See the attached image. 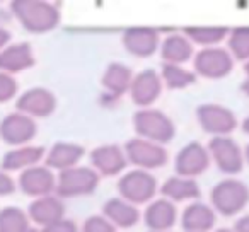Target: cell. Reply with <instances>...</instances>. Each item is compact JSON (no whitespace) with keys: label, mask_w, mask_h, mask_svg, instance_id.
I'll use <instances>...</instances> for the list:
<instances>
[{"label":"cell","mask_w":249,"mask_h":232,"mask_svg":"<svg viewBox=\"0 0 249 232\" xmlns=\"http://www.w3.org/2000/svg\"><path fill=\"white\" fill-rule=\"evenodd\" d=\"M36 133H38L36 120L29 118L22 113H18V111L7 114L0 122V139L7 145H11L12 149L29 145V142H33Z\"/></svg>","instance_id":"5bb4252c"},{"label":"cell","mask_w":249,"mask_h":232,"mask_svg":"<svg viewBox=\"0 0 249 232\" xmlns=\"http://www.w3.org/2000/svg\"><path fill=\"white\" fill-rule=\"evenodd\" d=\"M242 152H244V162L249 166V143H248V145H246V149L242 150Z\"/></svg>","instance_id":"f35d334b"},{"label":"cell","mask_w":249,"mask_h":232,"mask_svg":"<svg viewBox=\"0 0 249 232\" xmlns=\"http://www.w3.org/2000/svg\"><path fill=\"white\" fill-rule=\"evenodd\" d=\"M159 75L164 87L171 90L186 89V87L193 86L198 79L193 69H188L186 65H173V63H162Z\"/></svg>","instance_id":"83f0119b"},{"label":"cell","mask_w":249,"mask_h":232,"mask_svg":"<svg viewBox=\"0 0 249 232\" xmlns=\"http://www.w3.org/2000/svg\"><path fill=\"white\" fill-rule=\"evenodd\" d=\"M167 232H173V231H167Z\"/></svg>","instance_id":"7bdbcfd3"},{"label":"cell","mask_w":249,"mask_h":232,"mask_svg":"<svg viewBox=\"0 0 249 232\" xmlns=\"http://www.w3.org/2000/svg\"><path fill=\"white\" fill-rule=\"evenodd\" d=\"M19 84L14 75L0 72V104L9 103L18 96Z\"/></svg>","instance_id":"4dcf8cb0"},{"label":"cell","mask_w":249,"mask_h":232,"mask_svg":"<svg viewBox=\"0 0 249 232\" xmlns=\"http://www.w3.org/2000/svg\"><path fill=\"white\" fill-rule=\"evenodd\" d=\"M162 89L164 84L160 80L159 72L152 69H145L133 75L128 94L132 103L139 106V109H143V107H152V104L162 94Z\"/></svg>","instance_id":"9a60e30c"},{"label":"cell","mask_w":249,"mask_h":232,"mask_svg":"<svg viewBox=\"0 0 249 232\" xmlns=\"http://www.w3.org/2000/svg\"><path fill=\"white\" fill-rule=\"evenodd\" d=\"M212 162L227 178H235L244 169V152L232 137H213L207 145Z\"/></svg>","instance_id":"ba28073f"},{"label":"cell","mask_w":249,"mask_h":232,"mask_svg":"<svg viewBox=\"0 0 249 232\" xmlns=\"http://www.w3.org/2000/svg\"><path fill=\"white\" fill-rule=\"evenodd\" d=\"M196 122L205 133L213 137H231V133L237 128V116L227 106L218 103H203L195 111Z\"/></svg>","instance_id":"52a82bcc"},{"label":"cell","mask_w":249,"mask_h":232,"mask_svg":"<svg viewBox=\"0 0 249 232\" xmlns=\"http://www.w3.org/2000/svg\"><path fill=\"white\" fill-rule=\"evenodd\" d=\"M184 232H213L217 224V214L205 201H191L184 207L179 217Z\"/></svg>","instance_id":"d6986e66"},{"label":"cell","mask_w":249,"mask_h":232,"mask_svg":"<svg viewBox=\"0 0 249 232\" xmlns=\"http://www.w3.org/2000/svg\"><path fill=\"white\" fill-rule=\"evenodd\" d=\"M80 232H116V229H114V225H111L107 218H104L101 214H96L84 220Z\"/></svg>","instance_id":"1f68e13d"},{"label":"cell","mask_w":249,"mask_h":232,"mask_svg":"<svg viewBox=\"0 0 249 232\" xmlns=\"http://www.w3.org/2000/svg\"><path fill=\"white\" fill-rule=\"evenodd\" d=\"M159 193L162 198L176 203H191V201H198L201 196V188L196 179L183 176H174L167 178L162 184L159 186Z\"/></svg>","instance_id":"603a6c76"},{"label":"cell","mask_w":249,"mask_h":232,"mask_svg":"<svg viewBox=\"0 0 249 232\" xmlns=\"http://www.w3.org/2000/svg\"><path fill=\"white\" fill-rule=\"evenodd\" d=\"M234 232H249V214H244L235 220L234 227H232Z\"/></svg>","instance_id":"e575fe53"},{"label":"cell","mask_w":249,"mask_h":232,"mask_svg":"<svg viewBox=\"0 0 249 232\" xmlns=\"http://www.w3.org/2000/svg\"><path fill=\"white\" fill-rule=\"evenodd\" d=\"M249 205V186L237 178H224L210 191V207L215 214L234 217Z\"/></svg>","instance_id":"7a4b0ae2"},{"label":"cell","mask_w":249,"mask_h":232,"mask_svg":"<svg viewBox=\"0 0 249 232\" xmlns=\"http://www.w3.org/2000/svg\"><path fill=\"white\" fill-rule=\"evenodd\" d=\"M36 58L29 43H12L0 52V72L14 75L35 67Z\"/></svg>","instance_id":"d4e9b609"},{"label":"cell","mask_w":249,"mask_h":232,"mask_svg":"<svg viewBox=\"0 0 249 232\" xmlns=\"http://www.w3.org/2000/svg\"><path fill=\"white\" fill-rule=\"evenodd\" d=\"M235 60L224 46L198 50L193 56V72L203 79H225L234 70Z\"/></svg>","instance_id":"9c48e42d"},{"label":"cell","mask_w":249,"mask_h":232,"mask_svg":"<svg viewBox=\"0 0 249 232\" xmlns=\"http://www.w3.org/2000/svg\"><path fill=\"white\" fill-rule=\"evenodd\" d=\"M133 130L139 139L164 147L176 137V125L169 118V114L154 106L139 109L133 114Z\"/></svg>","instance_id":"3957f363"},{"label":"cell","mask_w":249,"mask_h":232,"mask_svg":"<svg viewBox=\"0 0 249 232\" xmlns=\"http://www.w3.org/2000/svg\"><path fill=\"white\" fill-rule=\"evenodd\" d=\"M18 188V183L14 181V178L5 171H0V196H9L12 195Z\"/></svg>","instance_id":"836d02e7"},{"label":"cell","mask_w":249,"mask_h":232,"mask_svg":"<svg viewBox=\"0 0 249 232\" xmlns=\"http://www.w3.org/2000/svg\"><path fill=\"white\" fill-rule=\"evenodd\" d=\"M16 107L33 120L48 118L56 109V96L46 87H31L18 97Z\"/></svg>","instance_id":"2e32d148"},{"label":"cell","mask_w":249,"mask_h":232,"mask_svg":"<svg viewBox=\"0 0 249 232\" xmlns=\"http://www.w3.org/2000/svg\"><path fill=\"white\" fill-rule=\"evenodd\" d=\"M86 156V149L80 143L73 142H56L45 154V166L53 173H63L67 169L80 166V161Z\"/></svg>","instance_id":"44dd1931"},{"label":"cell","mask_w":249,"mask_h":232,"mask_svg":"<svg viewBox=\"0 0 249 232\" xmlns=\"http://www.w3.org/2000/svg\"><path fill=\"white\" fill-rule=\"evenodd\" d=\"M11 12L22 28L33 35L53 31L62 21L58 5L45 0H14L11 2Z\"/></svg>","instance_id":"6da1fadb"},{"label":"cell","mask_w":249,"mask_h":232,"mask_svg":"<svg viewBox=\"0 0 249 232\" xmlns=\"http://www.w3.org/2000/svg\"><path fill=\"white\" fill-rule=\"evenodd\" d=\"M90 167L99 174V178H113L121 176L128 167L126 154L123 147L116 143H104L96 149L90 150L89 154Z\"/></svg>","instance_id":"4fadbf2b"},{"label":"cell","mask_w":249,"mask_h":232,"mask_svg":"<svg viewBox=\"0 0 249 232\" xmlns=\"http://www.w3.org/2000/svg\"><path fill=\"white\" fill-rule=\"evenodd\" d=\"M28 232H39V231H38V229H33V227H31V229H29Z\"/></svg>","instance_id":"b9f144b4"},{"label":"cell","mask_w":249,"mask_h":232,"mask_svg":"<svg viewBox=\"0 0 249 232\" xmlns=\"http://www.w3.org/2000/svg\"><path fill=\"white\" fill-rule=\"evenodd\" d=\"M159 193V181L152 173L140 169L124 171L118 179V195L124 201L140 207L156 200Z\"/></svg>","instance_id":"277c9868"},{"label":"cell","mask_w":249,"mask_h":232,"mask_svg":"<svg viewBox=\"0 0 249 232\" xmlns=\"http://www.w3.org/2000/svg\"><path fill=\"white\" fill-rule=\"evenodd\" d=\"M160 31L150 26H133L124 29L121 35L123 48L135 58H150L159 52Z\"/></svg>","instance_id":"8fae6325"},{"label":"cell","mask_w":249,"mask_h":232,"mask_svg":"<svg viewBox=\"0 0 249 232\" xmlns=\"http://www.w3.org/2000/svg\"><path fill=\"white\" fill-rule=\"evenodd\" d=\"M123 150L126 154V161L128 164H132L133 169L154 173L157 169H162L169 162V152L166 147L139 137L128 140L124 143Z\"/></svg>","instance_id":"8992f818"},{"label":"cell","mask_w":249,"mask_h":232,"mask_svg":"<svg viewBox=\"0 0 249 232\" xmlns=\"http://www.w3.org/2000/svg\"><path fill=\"white\" fill-rule=\"evenodd\" d=\"M45 147L39 145H22V147H14L9 152L4 154L2 157V171L5 173H22L26 169L38 166L41 161H45Z\"/></svg>","instance_id":"cb8c5ba5"},{"label":"cell","mask_w":249,"mask_h":232,"mask_svg":"<svg viewBox=\"0 0 249 232\" xmlns=\"http://www.w3.org/2000/svg\"><path fill=\"white\" fill-rule=\"evenodd\" d=\"M242 132H244L246 133V135H248L249 137V116H246V118H244V122H242Z\"/></svg>","instance_id":"74e56055"},{"label":"cell","mask_w":249,"mask_h":232,"mask_svg":"<svg viewBox=\"0 0 249 232\" xmlns=\"http://www.w3.org/2000/svg\"><path fill=\"white\" fill-rule=\"evenodd\" d=\"M183 35L193 43V46L203 48H213L220 46L227 39L229 28L224 26H188L183 29Z\"/></svg>","instance_id":"4316f807"},{"label":"cell","mask_w":249,"mask_h":232,"mask_svg":"<svg viewBox=\"0 0 249 232\" xmlns=\"http://www.w3.org/2000/svg\"><path fill=\"white\" fill-rule=\"evenodd\" d=\"M213 232H234L232 229H227V227H220V229H215Z\"/></svg>","instance_id":"ab89813d"},{"label":"cell","mask_w":249,"mask_h":232,"mask_svg":"<svg viewBox=\"0 0 249 232\" xmlns=\"http://www.w3.org/2000/svg\"><path fill=\"white\" fill-rule=\"evenodd\" d=\"M142 220L149 232H167L179 220V212L173 201L160 196L145 205Z\"/></svg>","instance_id":"ac0fdd59"},{"label":"cell","mask_w":249,"mask_h":232,"mask_svg":"<svg viewBox=\"0 0 249 232\" xmlns=\"http://www.w3.org/2000/svg\"><path fill=\"white\" fill-rule=\"evenodd\" d=\"M18 186L26 196H31L35 200L36 198L50 196V195H55L56 174L50 167L38 164V166L22 171L19 174Z\"/></svg>","instance_id":"e0dca14e"},{"label":"cell","mask_w":249,"mask_h":232,"mask_svg":"<svg viewBox=\"0 0 249 232\" xmlns=\"http://www.w3.org/2000/svg\"><path fill=\"white\" fill-rule=\"evenodd\" d=\"M160 58L164 63H173V65H184L190 60H193L195 50L193 43L181 33H171L166 38H162L159 46Z\"/></svg>","instance_id":"484cf974"},{"label":"cell","mask_w":249,"mask_h":232,"mask_svg":"<svg viewBox=\"0 0 249 232\" xmlns=\"http://www.w3.org/2000/svg\"><path fill=\"white\" fill-rule=\"evenodd\" d=\"M7 45H11V33L0 26V52H2Z\"/></svg>","instance_id":"d590c367"},{"label":"cell","mask_w":249,"mask_h":232,"mask_svg":"<svg viewBox=\"0 0 249 232\" xmlns=\"http://www.w3.org/2000/svg\"><path fill=\"white\" fill-rule=\"evenodd\" d=\"M227 50L232 58L237 62H248L249 60V26H239V28L229 29L227 36Z\"/></svg>","instance_id":"f546056e"},{"label":"cell","mask_w":249,"mask_h":232,"mask_svg":"<svg viewBox=\"0 0 249 232\" xmlns=\"http://www.w3.org/2000/svg\"><path fill=\"white\" fill-rule=\"evenodd\" d=\"M99 174L90 166H77L58 173L55 195L62 200L89 196L99 186Z\"/></svg>","instance_id":"5b68a950"},{"label":"cell","mask_w":249,"mask_h":232,"mask_svg":"<svg viewBox=\"0 0 249 232\" xmlns=\"http://www.w3.org/2000/svg\"><path fill=\"white\" fill-rule=\"evenodd\" d=\"M244 72H246V75L249 77V60H248V62H246V63H244Z\"/></svg>","instance_id":"60d3db41"},{"label":"cell","mask_w":249,"mask_h":232,"mask_svg":"<svg viewBox=\"0 0 249 232\" xmlns=\"http://www.w3.org/2000/svg\"><path fill=\"white\" fill-rule=\"evenodd\" d=\"M26 214L29 217V222H33V224L39 225L43 229L65 218V203L56 195L36 198V200H33L29 203Z\"/></svg>","instance_id":"7402d4cb"},{"label":"cell","mask_w":249,"mask_h":232,"mask_svg":"<svg viewBox=\"0 0 249 232\" xmlns=\"http://www.w3.org/2000/svg\"><path fill=\"white\" fill-rule=\"evenodd\" d=\"M210 164L212 159L207 145L193 140L178 150L176 157H174V173L178 176L196 179L198 176L207 173Z\"/></svg>","instance_id":"30bf717a"},{"label":"cell","mask_w":249,"mask_h":232,"mask_svg":"<svg viewBox=\"0 0 249 232\" xmlns=\"http://www.w3.org/2000/svg\"><path fill=\"white\" fill-rule=\"evenodd\" d=\"M31 229L29 217L19 207H5L0 210V232H28Z\"/></svg>","instance_id":"f1b7e54d"},{"label":"cell","mask_w":249,"mask_h":232,"mask_svg":"<svg viewBox=\"0 0 249 232\" xmlns=\"http://www.w3.org/2000/svg\"><path fill=\"white\" fill-rule=\"evenodd\" d=\"M133 70L128 65H124L121 62H113L106 67V70L101 75V87L104 89L101 103H109L114 104L124 96L128 94L130 86L133 80Z\"/></svg>","instance_id":"7c38bea8"},{"label":"cell","mask_w":249,"mask_h":232,"mask_svg":"<svg viewBox=\"0 0 249 232\" xmlns=\"http://www.w3.org/2000/svg\"><path fill=\"white\" fill-rule=\"evenodd\" d=\"M39 232H80V229L70 218H62V220L55 222V224L48 225V227L39 229Z\"/></svg>","instance_id":"d6a6232c"},{"label":"cell","mask_w":249,"mask_h":232,"mask_svg":"<svg viewBox=\"0 0 249 232\" xmlns=\"http://www.w3.org/2000/svg\"><path fill=\"white\" fill-rule=\"evenodd\" d=\"M101 215L114 225V229H123V231H130L133 229L140 220H142V212L139 207L124 201L123 198H109L104 201Z\"/></svg>","instance_id":"ffe728a7"},{"label":"cell","mask_w":249,"mask_h":232,"mask_svg":"<svg viewBox=\"0 0 249 232\" xmlns=\"http://www.w3.org/2000/svg\"><path fill=\"white\" fill-rule=\"evenodd\" d=\"M241 90H242V94H246V96L249 97V77L248 79L242 82V86H241Z\"/></svg>","instance_id":"8d00e7d4"}]
</instances>
